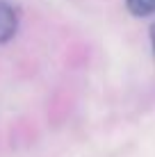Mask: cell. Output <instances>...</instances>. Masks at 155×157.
Returning <instances> with one entry per match:
<instances>
[{"mask_svg": "<svg viewBox=\"0 0 155 157\" xmlns=\"http://www.w3.org/2000/svg\"><path fill=\"white\" fill-rule=\"evenodd\" d=\"M16 30H18V14L14 5H9L7 0H0V46L12 41Z\"/></svg>", "mask_w": 155, "mask_h": 157, "instance_id": "obj_1", "label": "cell"}, {"mask_svg": "<svg viewBox=\"0 0 155 157\" xmlns=\"http://www.w3.org/2000/svg\"><path fill=\"white\" fill-rule=\"evenodd\" d=\"M128 12L137 18H146L155 14V0H126Z\"/></svg>", "mask_w": 155, "mask_h": 157, "instance_id": "obj_2", "label": "cell"}, {"mask_svg": "<svg viewBox=\"0 0 155 157\" xmlns=\"http://www.w3.org/2000/svg\"><path fill=\"white\" fill-rule=\"evenodd\" d=\"M151 46H153V55H155V23L151 25Z\"/></svg>", "mask_w": 155, "mask_h": 157, "instance_id": "obj_3", "label": "cell"}]
</instances>
